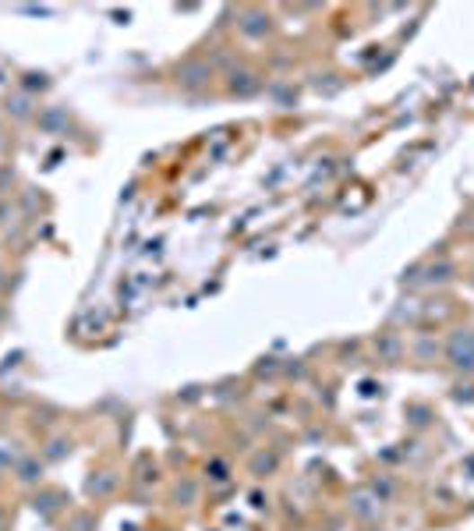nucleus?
<instances>
[{"label": "nucleus", "instance_id": "nucleus-18", "mask_svg": "<svg viewBox=\"0 0 474 531\" xmlns=\"http://www.w3.org/2000/svg\"><path fill=\"white\" fill-rule=\"evenodd\" d=\"M22 224V206L14 199H0V231H11Z\"/></svg>", "mask_w": 474, "mask_h": 531}, {"label": "nucleus", "instance_id": "nucleus-11", "mask_svg": "<svg viewBox=\"0 0 474 531\" xmlns=\"http://www.w3.org/2000/svg\"><path fill=\"white\" fill-rule=\"evenodd\" d=\"M375 354H379V361L397 365V361L404 358V341H400V333H393V330L379 333V337H375Z\"/></svg>", "mask_w": 474, "mask_h": 531}, {"label": "nucleus", "instance_id": "nucleus-27", "mask_svg": "<svg viewBox=\"0 0 474 531\" xmlns=\"http://www.w3.org/2000/svg\"><path fill=\"white\" fill-rule=\"evenodd\" d=\"M0 146H7V135H4V114H0Z\"/></svg>", "mask_w": 474, "mask_h": 531}, {"label": "nucleus", "instance_id": "nucleus-25", "mask_svg": "<svg viewBox=\"0 0 474 531\" xmlns=\"http://www.w3.org/2000/svg\"><path fill=\"white\" fill-rule=\"evenodd\" d=\"M18 11H22V14H54L50 7H18Z\"/></svg>", "mask_w": 474, "mask_h": 531}, {"label": "nucleus", "instance_id": "nucleus-19", "mask_svg": "<svg viewBox=\"0 0 474 531\" xmlns=\"http://www.w3.org/2000/svg\"><path fill=\"white\" fill-rule=\"evenodd\" d=\"M96 514H89V510H75L71 514V521L64 525V531H96Z\"/></svg>", "mask_w": 474, "mask_h": 531}, {"label": "nucleus", "instance_id": "nucleus-7", "mask_svg": "<svg viewBox=\"0 0 474 531\" xmlns=\"http://www.w3.org/2000/svg\"><path fill=\"white\" fill-rule=\"evenodd\" d=\"M67 507H71V496H67L64 489H47V485H40V489L32 492V510L43 514V518L67 514Z\"/></svg>", "mask_w": 474, "mask_h": 531}, {"label": "nucleus", "instance_id": "nucleus-6", "mask_svg": "<svg viewBox=\"0 0 474 531\" xmlns=\"http://www.w3.org/2000/svg\"><path fill=\"white\" fill-rule=\"evenodd\" d=\"M47 461L40 457V454H25L18 465H14V472H11V478H14V485H22V489H40L43 485V478H47Z\"/></svg>", "mask_w": 474, "mask_h": 531}, {"label": "nucleus", "instance_id": "nucleus-24", "mask_svg": "<svg viewBox=\"0 0 474 531\" xmlns=\"http://www.w3.org/2000/svg\"><path fill=\"white\" fill-rule=\"evenodd\" d=\"M0 531H11V514H7L4 503H0Z\"/></svg>", "mask_w": 474, "mask_h": 531}, {"label": "nucleus", "instance_id": "nucleus-12", "mask_svg": "<svg viewBox=\"0 0 474 531\" xmlns=\"http://www.w3.org/2000/svg\"><path fill=\"white\" fill-rule=\"evenodd\" d=\"M25 454H29V450L22 447V439H18V436L0 432V472H14V465H18Z\"/></svg>", "mask_w": 474, "mask_h": 531}, {"label": "nucleus", "instance_id": "nucleus-21", "mask_svg": "<svg viewBox=\"0 0 474 531\" xmlns=\"http://www.w3.org/2000/svg\"><path fill=\"white\" fill-rule=\"evenodd\" d=\"M11 188H14V167L11 164H0V199H7Z\"/></svg>", "mask_w": 474, "mask_h": 531}, {"label": "nucleus", "instance_id": "nucleus-5", "mask_svg": "<svg viewBox=\"0 0 474 531\" xmlns=\"http://www.w3.org/2000/svg\"><path fill=\"white\" fill-rule=\"evenodd\" d=\"M0 114H4V120L11 118L14 124H32V120L40 118V103H36V96H29V93L14 89V93H7V96H4Z\"/></svg>", "mask_w": 474, "mask_h": 531}, {"label": "nucleus", "instance_id": "nucleus-13", "mask_svg": "<svg viewBox=\"0 0 474 531\" xmlns=\"http://www.w3.org/2000/svg\"><path fill=\"white\" fill-rule=\"evenodd\" d=\"M280 468V457H276V450H259L255 457H251V465H248V472L255 474V478H269V474Z\"/></svg>", "mask_w": 474, "mask_h": 531}, {"label": "nucleus", "instance_id": "nucleus-15", "mask_svg": "<svg viewBox=\"0 0 474 531\" xmlns=\"http://www.w3.org/2000/svg\"><path fill=\"white\" fill-rule=\"evenodd\" d=\"M40 128H47L50 135H64V128H67V111L64 107H47V111H40Z\"/></svg>", "mask_w": 474, "mask_h": 531}, {"label": "nucleus", "instance_id": "nucleus-22", "mask_svg": "<svg viewBox=\"0 0 474 531\" xmlns=\"http://www.w3.org/2000/svg\"><path fill=\"white\" fill-rule=\"evenodd\" d=\"M206 474H209L213 482H227V465H224V461H209V465H206Z\"/></svg>", "mask_w": 474, "mask_h": 531}, {"label": "nucleus", "instance_id": "nucleus-29", "mask_svg": "<svg viewBox=\"0 0 474 531\" xmlns=\"http://www.w3.org/2000/svg\"><path fill=\"white\" fill-rule=\"evenodd\" d=\"M0 485H4V472H0Z\"/></svg>", "mask_w": 474, "mask_h": 531}, {"label": "nucleus", "instance_id": "nucleus-10", "mask_svg": "<svg viewBox=\"0 0 474 531\" xmlns=\"http://www.w3.org/2000/svg\"><path fill=\"white\" fill-rule=\"evenodd\" d=\"M118 474L110 472V468H100V472L89 474V482H85V492H89V500H107L114 489H118Z\"/></svg>", "mask_w": 474, "mask_h": 531}, {"label": "nucleus", "instance_id": "nucleus-4", "mask_svg": "<svg viewBox=\"0 0 474 531\" xmlns=\"http://www.w3.org/2000/svg\"><path fill=\"white\" fill-rule=\"evenodd\" d=\"M224 85H227V96L248 100V96H255V93L262 89V71H259V67H251V64H237V67L227 71Z\"/></svg>", "mask_w": 474, "mask_h": 531}, {"label": "nucleus", "instance_id": "nucleus-14", "mask_svg": "<svg viewBox=\"0 0 474 531\" xmlns=\"http://www.w3.org/2000/svg\"><path fill=\"white\" fill-rule=\"evenodd\" d=\"M453 277H457V266H453L450 259H439V262H432V266L425 270L421 280H425V284H450Z\"/></svg>", "mask_w": 474, "mask_h": 531}, {"label": "nucleus", "instance_id": "nucleus-3", "mask_svg": "<svg viewBox=\"0 0 474 531\" xmlns=\"http://www.w3.org/2000/svg\"><path fill=\"white\" fill-rule=\"evenodd\" d=\"M273 29H276V22H273V14H269L266 7H241V11H237V32H241L248 43L269 40Z\"/></svg>", "mask_w": 474, "mask_h": 531}, {"label": "nucleus", "instance_id": "nucleus-2", "mask_svg": "<svg viewBox=\"0 0 474 531\" xmlns=\"http://www.w3.org/2000/svg\"><path fill=\"white\" fill-rule=\"evenodd\" d=\"M213 78H216V67L202 58H188L174 67V82L184 93H202V89L213 85Z\"/></svg>", "mask_w": 474, "mask_h": 531}, {"label": "nucleus", "instance_id": "nucleus-28", "mask_svg": "<svg viewBox=\"0 0 474 531\" xmlns=\"http://www.w3.org/2000/svg\"><path fill=\"white\" fill-rule=\"evenodd\" d=\"M0 323H4V308H0Z\"/></svg>", "mask_w": 474, "mask_h": 531}, {"label": "nucleus", "instance_id": "nucleus-9", "mask_svg": "<svg viewBox=\"0 0 474 531\" xmlns=\"http://www.w3.org/2000/svg\"><path fill=\"white\" fill-rule=\"evenodd\" d=\"M351 514H355L357 521H375L382 514V500L372 489H357L355 496H351Z\"/></svg>", "mask_w": 474, "mask_h": 531}, {"label": "nucleus", "instance_id": "nucleus-8", "mask_svg": "<svg viewBox=\"0 0 474 531\" xmlns=\"http://www.w3.org/2000/svg\"><path fill=\"white\" fill-rule=\"evenodd\" d=\"M75 454V436H67V432H54L43 447H40V457L47 461V465H60V461H67Z\"/></svg>", "mask_w": 474, "mask_h": 531}, {"label": "nucleus", "instance_id": "nucleus-26", "mask_svg": "<svg viewBox=\"0 0 474 531\" xmlns=\"http://www.w3.org/2000/svg\"><path fill=\"white\" fill-rule=\"evenodd\" d=\"M7 288H11V273H7V270H4V266H0V295H4V291H7Z\"/></svg>", "mask_w": 474, "mask_h": 531}, {"label": "nucleus", "instance_id": "nucleus-23", "mask_svg": "<svg viewBox=\"0 0 474 531\" xmlns=\"http://www.w3.org/2000/svg\"><path fill=\"white\" fill-rule=\"evenodd\" d=\"M453 401H461V404H474V386H453Z\"/></svg>", "mask_w": 474, "mask_h": 531}, {"label": "nucleus", "instance_id": "nucleus-16", "mask_svg": "<svg viewBox=\"0 0 474 531\" xmlns=\"http://www.w3.org/2000/svg\"><path fill=\"white\" fill-rule=\"evenodd\" d=\"M174 503L178 507H195L198 503V482L195 478H180L174 485Z\"/></svg>", "mask_w": 474, "mask_h": 531}, {"label": "nucleus", "instance_id": "nucleus-1", "mask_svg": "<svg viewBox=\"0 0 474 531\" xmlns=\"http://www.w3.org/2000/svg\"><path fill=\"white\" fill-rule=\"evenodd\" d=\"M443 358L457 376H474V326H457L443 344Z\"/></svg>", "mask_w": 474, "mask_h": 531}, {"label": "nucleus", "instance_id": "nucleus-20", "mask_svg": "<svg viewBox=\"0 0 474 531\" xmlns=\"http://www.w3.org/2000/svg\"><path fill=\"white\" fill-rule=\"evenodd\" d=\"M415 354H417V361H432V358L439 354V344H435V341H428V337H421V341H417V348H415Z\"/></svg>", "mask_w": 474, "mask_h": 531}, {"label": "nucleus", "instance_id": "nucleus-17", "mask_svg": "<svg viewBox=\"0 0 474 531\" xmlns=\"http://www.w3.org/2000/svg\"><path fill=\"white\" fill-rule=\"evenodd\" d=\"M50 85H54V82H50V75H43V71H25L18 89H22V93H29V96H36V89H40V93H47Z\"/></svg>", "mask_w": 474, "mask_h": 531}]
</instances>
